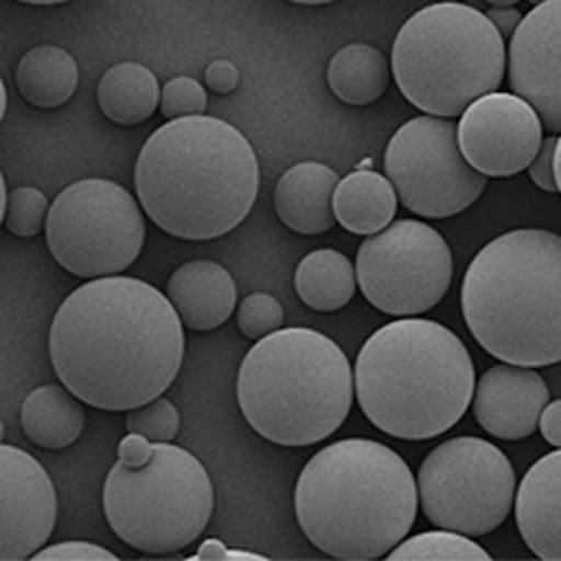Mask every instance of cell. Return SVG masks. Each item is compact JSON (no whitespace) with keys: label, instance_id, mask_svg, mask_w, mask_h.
Instances as JSON below:
<instances>
[{"label":"cell","instance_id":"cell-1","mask_svg":"<svg viewBox=\"0 0 561 561\" xmlns=\"http://www.w3.org/2000/svg\"><path fill=\"white\" fill-rule=\"evenodd\" d=\"M49 356L59 381L84 404L128 412L175 383L185 356L183 322L148 282L93 278L57 309Z\"/></svg>","mask_w":561,"mask_h":561},{"label":"cell","instance_id":"cell-2","mask_svg":"<svg viewBox=\"0 0 561 561\" xmlns=\"http://www.w3.org/2000/svg\"><path fill=\"white\" fill-rule=\"evenodd\" d=\"M259 183L251 141L230 123L205 114L156 128L135 164V192L146 215L187 242L236 230L255 206Z\"/></svg>","mask_w":561,"mask_h":561},{"label":"cell","instance_id":"cell-3","mask_svg":"<svg viewBox=\"0 0 561 561\" xmlns=\"http://www.w3.org/2000/svg\"><path fill=\"white\" fill-rule=\"evenodd\" d=\"M419 511L409 462L377 439L347 437L316 453L295 485V515L322 553L336 560L387 558Z\"/></svg>","mask_w":561,"mask_h":561},{"label":"cell","instance_id":"cell-4","mask_svg":"<svg viewBox=\"0 0 561 561\" xmlns=\"http://www.w3.org/2000/svg\"><path fill=\"white\" fill-rule=\"evenodd\" d=\"M356 398L383 434L423 442L450 432L476 393L465 343L435 320L402 318L366 339L356 359Z\"/></svg>","mask_w":561,"mask_h":561},{"label":"cell","instance_id":"cell-5","mask_svg":"<svg viewBox=\"0 0 561 561\" xmlns=\"http://www.w3.org/2000/svg\"><path fill=\"white\" fill-rule=\"evenodd\" d=\"M460 307L480 347L515 366L561 362V236L513 230L469 263Z\"/></svg>","mask_w":561,"mask_h":561},{"label":"cell","instance_id":"cell-6","mask_svg":"<svg viewBox=\"0 0 561 561\" xmlns=\"http://www.w3.org/2000/svg\"><path fill=\"white\" fill-rule=\"evenodd\" d=\"M345 352L322 332L290 327L263 336L242 359L238 407L253 432L284 448L329 439L354 404Z\"/></svg>","mask_w":561,"mask_h":561},{"label":"cell","instance_id":"cell-7","mask_svg":"<svg viewBox=\"0 0 561 561\" xmlns=\"http://www.w3.org/2000/svg\"><path fill=\"white\" fill-rule=\"evenodd\" d=\"M507 70L505 38L476 7L435 2L400 27L391 72L416 110L455 118L471 103L499 91Z\"/></svg>","mask_w":561,"mask_h":561},{"label":"cell","instance_id":"cell-8","mask_svg":"<svg viewBox=\"0 0 561 561\" xmlns=\"http://www.w3.org/2000/svg\"><path fill=\"white\" fill-rule=\"evenodd\" d=\"M215 510L205 465L175 444H153L144 467L116 462L103 484V513L125 545L148 556H171L196 542Z\"/></svg>","mask_w":561,"mask_h":561},{"label":"cell","instance_id":"cell-9","mask_svg":"<svg viewBox=\"0 0 561 561\" xmlns=\"http://www.w3.org/2000/svg\"><path fill=\"white\" fill-rule=\"evenodd\" d=\"M53 259L77 278H105L141 255L146 219L133 194L110 179H82L59 192L47 217Z\"/></svg>","mask_w":561,"mask_h":561},{"label":"cell","instance_id":"cell-10","mask_svg":"<svg viewBox=\"0 0 561 561\" xmlns=\"http://www.w3.org/2000/svg\"><path fill=\"white\" fill-rule=\"evenodd\" d=\"M423 515L435 528L485 536L515 505V471L501 448L482 437H453L425 457L419 476Z\"/></svg>","mask_w":561,"mask_h":561},{"label":"cell","instance_id":"cell-11","mask_svg":"<svg viewBox=\"0 0 561 561\" xmlns=\"http://www.w3.org/2000/svg\"><path fill=\"white\" fill-rule=\"evenodd\" d=\"M453 272L444 236L416 219L393 221L357 249V286L364 299L396 318L434 309L446 297Z\"/></svg>","mask_w":561,"mask_h":561},{"label":"cell","instance_id":"cell-12","mask_svg":"<svg viewBox=\"0 0 561 561\" xmlns=\"http://www.w3.org/2000/svg\"><path fill=\"white\" fill-rule=\"evenodd\" d=\"M383 164L400 203L425 219H448L467 210L488 183L460 150L459 125L432 114L396 130Z\"/></svg>","mask_w":561,"mask_h":561},{"label":"cell","instance_id":"cell-13","mask_svg":"<svg viewBox=\"0 0 561 561\" xmlns=\"http://www.w3.org/2000/svg\"><path fill=\"white\" fill-rule=\"evenodd\" d=\"M459 146L485 178H513L540 150L542 121L535 105L517 93L492 91L460 114Z\"/></svg>","mask_w":561,"mask_h":561},{"label":"cell","instance_id":"cell-14","mask_svg":"<svg viewBox=\"0 0 561 561\" xmlns=\"http://www.w3.org/2000/svg\"><path fill=\"white\" fill-rule=\"evenodd\" d=\"M57 524V492L26 450L0 446V561H24L47 547Z\"/></svg>","mask_w":561,"mask_h":561},{"label":"cell","instance_id":"cell-15","mask_svg":"<svg viewBox=\"0 0 561 561\" xmlns=\"http://www.w3.org/2000/svg\"><path fill=\"white\" fill-rule=\"evenodd\" d=\"M510 84L535 105L542 127L561 133V0L536 4L511 36Z\"/></svg>","mask_w":561,"mask_h":561},{"label":"cell","instance_id":"cell-16","mask_svg":"<svg viewBox=\"0 0 561 561\" xmlns=\"http://www.w3.org/2000/svg\"><path fill=\"white\" fill-rule=\"evenodd\" d=\"M549 404V387L528 366L499 364L478 379L473 393V414L485 434L499 439L530 437L540 425Z\"/></svg>","mask_w":561,"mask_h":561},{"label":"cell","instance_id":"cell-17","mask_svg":"<svg viewBox=\"0 0 561 561\" xmlns=\"http://www.w3.org/2000/svg\"><path fill=\"white\" fill-rule=\"evenodd\" d=\"M517 530L540 560L561 561V448L536 460L515 494Z\"/></svg>","mask_w":561,"mask_h":561},{"label":"cell","instance_id":"cell-18","mask_svg":"<svg viewBox=\"0 0 561 561\" xmlns=\"http://www.w3.org/2000/svg\"><path fill=\"white\" fill-rule=\"evenodd\" d=\"M167 297L178 309L185 329L208 332L230 320L238 288L221 263L194 259L173 272L167 282Z\"/></svg>","mask_w":561,"mask_h":561},{"label":"cell","instance_id":"cell-19","mask_svg":"<svg viewBox=\"0 0 561 561\" xmlns=\"http://www.w3.org/2000/svg\"><path fill=\"white\" fill-rule=\"evenodd\" d=\"M339 175L322 162H299L276 183L274 205L282 224L301 236L327 233L336 226L334 190Z\"/></svg>","mask_w":561,"mask_h":561},{"label":"cell","instance_id":"cell-20","mask_svg":"<svg viewBox=\"0 0 561 561\" xmlns=\"http://www.w3.org/2000/svg\"><path fill=\"white\" fill-rule=\"evenodd\" d=\"M398 201L391 179L357 169L339 181L332 206L336 224L343 230L356 236H373L393 221Z\"/></svg>","mask_w":561,"mask_h":561},{"label":"cell","instance_id":"cell-21","mask_svg":"<svg viewBox=\"0 0 561 561\" xmlns=\"http://www.w3.org/2000/svg\"><path fill=\"white\" fill-rule=\"evenodd\" d=\"M66 385H41L22 404V430L45 450H61L77 442L84 430V409Z\"/></svg>","mask_w":561,"mask_h":561},{"label":"cell","instance_id":"cell-22","mask_svg":"<svg viewBox=\"0 0 561 561\" xmlns=\"http://www.w3.org/2000/svg\"><path fill=\"white\" fill-rule=\"evenodd\" d=\"M160 100L162 89L158 78L137 61L116 64L98 84L100 110L105 118L121 127H135L150 121L160 107Z\"/></svg>","mask_w":561,"mask_h":561},{"label":"cell","instance_id":"cell-23","mask_svg":"<svg viewBox=\"0 0 561 561\" xmlns=\"http://www.w3.org/2000/svg\"><path fill=\"white\" fill-rule=\"evenodd\" d=\"M77 59L57 45H41L26 51L15 68V84L30 105L53 110L75 98L78 89Z\"/></svg>","mask_w":561,"mask_h":561},{"label":"cell","instance_id":"cell-24","mask_svg":"<svg viewBox=\"0 0 561 561\" xmlns=\"http://www.w3.org/2000/svg\"><path fill=\"white\" fill-rule=\"evenodd\" d=\"M295 288L307 307L332 313L347 306L357 288V274L352 259L334 251L320 249L304 256L295 272Z\"/></svg>","mask_w":561,"mask_h":561},{"label":"cell","instance_id":"cell-25","mask_svg":"<svg viewBox=\"0 0 561 561\" xmlns=\"http://www.w3.org/2000/svg\"><path fill=\"white\" fill-rule=\"evenodd\" d=\"M391 70L383 53L370 45H347L332 55L327 80L332 95L347 105H370L381 100L389 87Z\"/></svg>","mask_w":561,"mask_h":561},{"label":"cell","instance_id":"cell-26","mask_svg":"<svg viewBox=\"0 0 561 561\" xmlns=\"http://www.w3.org/2000/svg\"><path fill=\"white\" fill-rule=\"evenodd\" d=\"M387 560H490V553L471 536L442 528L402 540Z\"/></svg>","mask_w":561,"mask_h":561},{"label":"cell","instance_id":"cell-27","mask_svg":"<svg viewBox=\"0 0 561 561\" xmlns=\"http://www.w3.org/2000/svg\"><path fill=\"white\" fill-rule=\"evenodd\" d=\"M49 217V201L36 187H18L11 192L7 208L0 213L4 230L18 238L38 236L47 228Z\"/></svg>","mask_w":561,"mask_h":561},{"label":"cell","instance_id":"cell-28","mask_svg":"<svg viewBox=\"0 0 561 561\" xmlns=\"http://www.w3.org/2000/svg\"><path fill=\"white\" fill-rule=\"evenodd\" d=\"M181 427V416L169 398H156L152 402L127 412L128 434L146 435L153 444L173 442Z\"/></svg>","mask_w":561,"mask_h":561},{"label":"cell","instance_id":"cell-29","mask_svg":"<svg viewBox=\"0 0 561 561\" xmlns=\"http://www.w3.org/2000/svg\"><path fill=\"white\" fill-rule=\"evenodd\" d=\"M236 324L251 341H261L284 327V309L276 297L267 293H253L238 307Z\"/></svg>","mask_w":561,"mask_h":561},{"label":"cell","instance_id":"cell-30","mask_svg":"<svg viewBox=\"0 0 561 561\" xmlns=\"http://www.w3.org/2000/svg\"><path fill=\"white\" fill-rule=\"evenodd\" d=\"M208 107V95L205 87L192 77L171 78L162 87L160 112L167 121L185 118V116H201Z\"/></svg>","mask_w":561,"mask_h":561},{"label":"cell","instance_id":"cell-31","mask_svg":"<svg viewBox=\"0 0 561 561\" xmlns=\"http://www.w3.org/2000/svg\"><path fill=\"white\" fill-rule=\"evenodd\" d=\"M34 560H116V556L95 542L87 540H68L43 547Z\"/></svg>","mask_w":561,"mask_h":561},{"label":"cell","instance_id":"cell-32","mask_svg":"<svg viewBox=\"0 0 561 561\" xmlns=\"http://www.w3.org/2000/svg\"><path fill=\"white\" fill-rule=\"evenodd\" d=\"M556 148H558V137L556 135L545 137L540 150L528 167L530 179L547 194H558L560 192L558 190V179H556Z\"/></svg>","mask_w":561,"mask_h":561},{"label":"cell","instance_id":"cell-33","mask_svg":"<svg viewBox=\"0 0 561 561\" xmlns=\"http://www.w3.org/2000/svg\"><path fill=\"white\" fill-rule=\"evenodd\" d=\"M205 82L206 87L210 91H215L217 95H228L231 91H236V87L240 82V72L230 59H215L206 68Z\"/></svg>","mask_w":561,"mask_h":561},{"label":"cell","instance_id":"cell-34","mask_svg":"<svg viewBox=\"0 0 561 561\" xmlns=\"http://www.w3.org/2000/svg\"><path fill=\"white\" fill-rule=\"evenodd\" d=\"M153 457V442L146 435L128 434L118 444V462L127 467H144Z\"/></svg>","mask_w":561,"mask_h":561},{"label":"cell","instance_id":"cell-35","mask_svg":"<svg viewBox=\"0 0 561 561\" xmlns=\"http://www.w3.org/2000/svg\"><path fill=\"white\" fill-rule=\"evenodd\" d=\"M538 430L551 446L561 448V400L547 404V409L542 410Z\"/></svg>","mask_w":561,"mask_h":561},{"label":"cell","instance_id":"cell-36","mask_svg":"<svg viewBox=\"0 0 561 561\" xmlns=\"http://www.w3.org/2000/svg\"><path fill=\"white\" fill-rule=\"evenodd\" d=\"M490 22L503 34V38H510L515 34L517 26L522 24L524 15L515 7H492L488 13Z\"/></svg>","mask_w":561,"mask_h":561},{"label":"cell","instance_id":"cell-37","mask_svg":"<svg viewBox=\"0 0 561 561\" xmlns=\"http://www.w3.org/2000/svg\"><path fill=\"white\" fill-rule=\"evenodd\" d=\"M228 553H230L228 547L219 538H206L194 558L196 560H228Z\"/></svg>","mask_w":561,"mask_h":561},{"label":"cell","instance_id":"cell-38","mask_svg":"<svg viewBox=\"0 0 561 561\" xmlns=\"http://www.w3.org/2000/svg\"><path fill=\"white\" fill-rule=\"evenodd\" d=\"M228 560H265V558L251 553V551H230Z\"/></svg>","mask_w":561,"mask_h":561},{"label":"cell","instance_id":"cell-39","mask_svg":"<svg viewBox=\"0 0 561 561\" xmlns=\"http://www.w3.org/2000/svg\"><path fill=\"white\" fill-rule=\"evenodd\" d=\"M556 179H558V190L561 194V135L558 137V148H556Z\"/></svg>","mask_w":561,"mask_h":561},{"label":"cell","instance_id":"cell-40","mask_svg":"<svg viewBox=\"0 0 561 561\" xmlns=\"http://www.w3.org/2000/svg\"><path fill=\"white\" fill-rule=\"evenodd\" d=\"M22 4H36V7H49V4H64L70 0H18Z\"/></svg>","mask_w":561,"mask_h":561},{"label":"cell","instance_id":"cell-41","mask_svg":"<svg viewBox=\"0 0 561 561\" xmlns=\"http://www.w3.org/2000/svg\"><path fill=\"white\" fill-rule=\"evenodd\" d=\"M0 93H2V107H0V118H4V116H7V103H9V98H7V84H4V82H0Z\"/></svg>","mask_w":561,"mask_h":561},{"label":"cell","instance_id":"cell-42","mask_svg":"<svg viewBox=\"0 0 561 561\" xmlns=\"http://www.w3.org/2000/svg\"><path fill=\"white\" fill-rule=\"evenodd\" d=\"M490 7H515L522 0H485Z\"/></svg>","mask_w":561,"mask_h":561},{"label":"cell","instance_id":"cell-43","mask_svg":"<svg viewBox=\"0 0 561 561\" xmlns=\"http://www.w3.org/2000/svg\"><path fill=\"white\" fill-rule=\"evenodd\" d=\"M288 2H295V4H331L336 0H288Z\"/></svg>","mask_w":561,"mask_h":561},{"label":"cell","instance_id":"cell-44","mask_svg":"<svg viewBox=\"0 0 561 561\" xmlns=\"http://www.w3.org/2000/svg\"><path fill=\"white\" fill-rule=\"evenodd\" d=\"M530 2H533V4H540V2H545V0H530Z\"/></svg>","mask_w":561,"mask_h":561}]
</instances>
